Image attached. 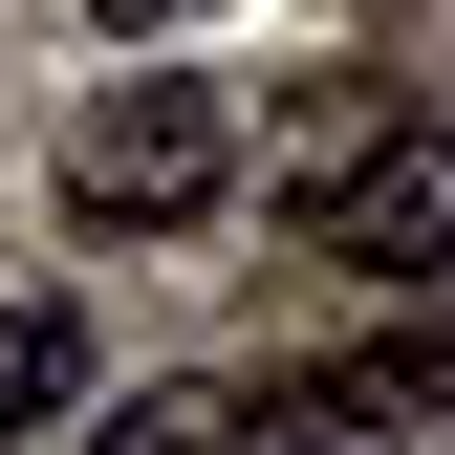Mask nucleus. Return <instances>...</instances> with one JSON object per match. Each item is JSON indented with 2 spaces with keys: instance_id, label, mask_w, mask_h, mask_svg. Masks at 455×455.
<instances>
[{
  "instance_id": "f257e3e1",
  "label": "nucleus",
  "mask_w": 455,
  "mask_h": 455,
  "mask_svg": "<svg viewBox=\"0 0 455 455\" xmlns=\"http://www.w3.org/2000/svg\"><path fill=\"white\" fill-rule=\"evenodd\" d=\"M217 196H239V87H108L66 131V217H108V239H174Z\"/></svg>"
},
{
  "instance_id": "f03ea898",
  "label": "nucleus",
  "mask_w": 455,
  "mask_h": 455,
  "mask_svg": "<svg viewBox=\"0 0 455 455\" xmlns=\"http://www.w3.org/2000/svg\"><path fill=\"white\" fill-rule=\"evenodd\" d=\"M304 239L347 260V282H455V131H390V152H347V174L304 196Z\"/></svg>"
},
{
  "instance_id": "7ed1b4c3",
  "label": "nucleus",
  "mask_w": 455,
  "mask_h": 455,
  "mask_svg": "<svg viewBox=\"0 0 455 455\" xmlns=\"http://www.w3.org/2000/svg\"><path fill=\"white\" fill-rule=\"evenodd\" d=\"M108 455H304V390H131Z\"/></svg>"
},
{
  "instance_id": "20e7f679",
  "label": "nucleus",
  "mask_w": 455,
  "mask_h": 455,
  "mask_svg": "<svg viewBox=\"0 0 455 455\" xmlns=\"http://www.w3.org/2000/svg\"><path fill=\"white\" fill-rule=\"evenodd\" d=\"M66 369H87V347H66V304H0V434L66 412Z\"/></svg>"
},
{
  "instance_id": "39448f33",
  "label": "nucleus",
  "mask_w": 455,
  "mask_h": 455,
  "mask_svg": "<svg viewBox=\"0 0 455 455\" xmlns=\"http://www.w3.org/2000/svg\"><path fill=\"white\" fill-rule=\"evenodd\" d=\"M108 22H196V0H108Z\"/></svg>"
}]
</instances>
